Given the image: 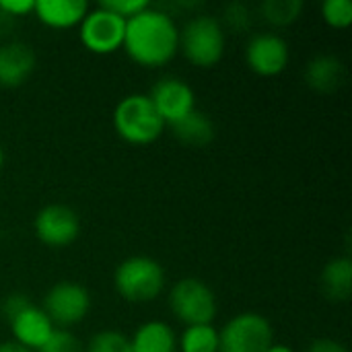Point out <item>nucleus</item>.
Wrapping results in <instances>:
<instances>
[{
    "label": "nucleus",
    "mask_w": 352,
    "mask_h": 352,
    "mask_svg": "<svg viewBox=\"0 0 352 352\" xmlns=\"http://www.w3.org/2000/svg\"><path fill=\"white\" fill-rule=\"evenodd\" d=\"M122 47L138 66H165L179 52V29L169 12L148 4L126 21Z\"/></svg>",
    "instance_id": "nucleus-1"
},
{
    "label": "nucleus",
    "mask_w": 352,
    "mask_h": 352,
    "mask_svg": "<svg viewBox=\"0 0 352 352\" xmlns=\"http://www.w3.org/2000/svg\"><path fill=\"white\" fill-rule=\"evenodd\" d=\"M113 128L122 140L144 146L159 140L167 126L157 113L148 95L132 93L120 99V103L116 105Z\"/></svg>",
    "instance_id": "nucleus-2"
},
{
    "label": "nucleus",
    "mask_w": 352,
    "mask_h": 352,
    "mask_svg": "<svg viewBox=\"0 0 352 352\" xmlns=\"http://www.w3.org/2000/svg\"><path fill=\"white\" fill-rule=\"evenodd\" d=\"M113 287L124 301L148 303L165 289V270L151 256H130L113 272Z\"/></svg>",
    "instance_id": "nucleus-3"
},
{
    "label": "nucleus",
    "mask_w": 352,
    "mask_h": 352,
    "mask_svg": "<svg viewBox=\"0 0 352 352\" xmlns=\"http://www.w3.org/2000/svg\"><path fill=\"white\" fill-rule=\"evenodd\" d=\"M179 50L200 68H212L225 54V29L217 16H192L179 31Z\"/></svg>",
    "instance_id": "nucleus-4"
},
{
    "label": "nucleus",
    "mask_w": 352,
    "mask_h": 352,
    "mask_svg": "<svg viewBox=\"0 0 352 352\" xmlns=\"http://www.w3.org/2000/svg\"><path fill=\"white\" fill-rule=\"evenodd\" d=\"M171 314L186 326L212 324L219 311L214 291L200 278H182L169 293Z\"/></svg>",
    "instance_id": "nucleus-5"
},
{
    "label": "nucleus",
    "mask_w": 352,
    "mask_h": 352,
    "mask_svg": "<svg viewBox=\"0 0 352 352\" xmlns=\"http://www.w3.org/2000/svg\"><path fill=\"white\" fill-rule=\"evenodd\" d=\"M272 344V324L254 311L237 314L219 332V352H266Z\"/></svg>",
    "instance_id": "nucleus-6"
},
{
    "label": "nucleus",
    "mask_w": 352,
    "mask_h": 352,
    "mask_svg": "<svg viewBox=\"0 0 352 352\" xmlns=\"http://www.w3.org/2000/svg\"><path fill=\"white\" fill-rule=\"evenodd\" d=\"M41 309L56 328L66 330L87 318L91 309V295L78 283H58L45 293Z\"/></svg>",
    "instance_id": "nucleus-7"
},
{
    "label": "nucleus",
    "mask_w": 352,
    "mask_h": 352,
    "mask_svg": "<svg viewBox=\"0 0 352 352\" xmlns=\"http://www.w3.org/2000/svg\"><path fill=\"white\" fill-rule=\"evenodd\" d=\"M126 19L97 6L85 14L78 25L80 43L93 54H113L124 45Z\"/></svg>",
    "instance_id": "nucleus-8"
},
{
    "label": "nucleus",
    "mask_w": 352,
    "mask_h": 352,
    "mask_svg": "<svg viewBox=\"0 0 352 352\" xmlns=\"http://www.w3.org/2000/svg\"><path fill=\"white\" fill-rule=\"evenodd\" d=\"M37 239L47 248H66L76 241L80 233L78 214L66 204H47L33 219Z\"/></svg>",
    "instance_id": "nucleus-9"
},
{
    "label": "nucleus",
    "mask_w": 352,
    "mask_h": 352,
    "mask_svg": "<svg viewBox=\"0 0 352 352\" xmlns=\"http://www.w3.org/2000/svg\"><path fill=\"white\" fill-rule=\"evenodd\" d=\"M148 99L153 101L157 113L165 122V126H173L179 120H184L188 113L196 109V95L194 89L177 78V76H163L155 82V87L148 93Z\"/></svg>",
    "instance_id": "nucleus-10"
},
{
    "label": "nucleus",
    "mask_w": 352,
    "mask_h": 352,
    "mask_svg": "<svg viewBox=\"0 0 352 352\" xmlns=\"http://www.w3.org/2000/svg\"><path fill=\"white\" fill-rule=\"evenodd\" d=\"M289 58V43L276 33H260L252 37L245 47V62L250 70L260 76L280 74L287 68Z\"/></svg>",
    "instance_id": "nucleus-11"
},
{
    "label": "nucleus",
    "mask_w": 352,
    "mask_h": 352,
    "mask_svg": "<svg viewBox=\"0 0 352 352\" xmlns=\"http://www.w3.org/2000/svg\"><path fill=\"white\" fill-rule=\"evenodd\" d=\"M37 64L35 50L25 41H6L0 45V87L16 89L27 82Z\"/></svg>",
    "instance_id": "nucleus-12"
},
{
    "label": "nucleus",
    "mask_w": 352,
    "mask_h": 352,
    "mask_svg": "<svg viewBox=\"0 0 352 352\" xmlns=\"http://www.w3.org/2000/svg\"><path fill=\"white\" fill-rule=\"evenodd\" d=\"M8 324H10L14 342H19L21 346L29 351H39L45 344V340L52 336V332L56 330V326L45 316V311L33 303Z\"/></svg>",
    "instance_id": "nucleus-13"
},
{
    "label": "nucleus",
    "mask_w": 352,
    "mask_h": 352,
    "mask_svg": "<svg viewBox=\"0 0 352 352\" xmlns=\"http://www.w3.org/2000/svg\"><path fill=\"white\" fill-rule=\"evenodd\" d=\"M89 4L85 0H35L33 14L52 29H70L80 25Z\"/></svg>",
    "instance_id": "nucleus-14"
},
{
    "label": "nucleus",
    "mask_w": 352,
    "mask_h": 352,
    "mask_svg": "<svg viewBox=\"0 0 352 352\" xmlns=\"http://www.w3.org/2000/svg\"><path fill=\"white\" fill-rule=\"evenodd\" d=\"M346 80V68L340 58L322 54L309 60L305 68V82L318 93H334Z\"/></svg>",
    "instance_id": "nucleus-15"
},
{
    "label": "nucleus",
    "mask_w": 352,
    "mask_h": 352,
    "mask_svg": "<svg viewBox=\"0 0 352 352\" xmlns=\"http://www.w3.org/2000/svg\"><path fill=\"white\" fill-rule=\"evenodd\" d=\"M130 344L134 352H177V336L167 322L151 320L136 328Z\"/></svg>",
    "instance_id": "nucleus-16"
},
{
    "label": "nucleus",
    "mask_w": 352,
    "mask_h": 352,
    "mask_svg": "<svg viewBox=\"0 0 352 352\" xmlns=\"http://www.w3.org/2000/svg\"><path fill=\"white\" fill-rule=\"evenodd\" d=\"M322 293L332 301H349L352 293V260L349 256L332 258L322 270Z\"/></svg>",
    "instance_id": "nucleus-17"
},
{
    "label": "nucleus",
    "mask_w": 352,
    "mask_h": 352,
    "mask_svg": "<svg viewBox=\"0 0 352 352\" xmlns=\"http://www.w3.org/2000/svg\"><path fill=\"white\" fill-rule=\"evenodd\" d=\"M171 130L177 140H182L184 144H190V146H206L214 138L212 120L198 109H194L184 120L173 124Z\"/></svg>",
    "instance_id": "nucleus-18"
},
{
    "label": "nucleus",
    "mask_w": 352,
    "mask_h": 352,
    "mask_svg": "<svg viewBox=\"0 0 352 352\" xmlns=\"http://www.w3.org/2000/svg\"><path fill=\"white\" fill-rule=\"evenodd\" d=\"M179 352H219V330L212 324L190 326L177 340Z\"/></svg>",
    "instance_id": "nucleus-19"
},
{
    "label": "nucleus",
    "mask_w": 352,
    "mask_h": 352,
    "mask_svg": "<svg viewBox=\"0 0 352 352\" xmlns=\"http://www.w3.org/2000/svg\"><path fill=\"white\" fill-rule=\"evenodd\" d=\"M303 12V0H264L260 6V14L266 23L274 27L293 25Z\"/></svg>",
    "instance_id": "nucleus-20"
},
{
    "label": "nucleus",
    "mask_w": 352,
    "mask_h": 352,
    "mask_svg": "<svg viewBox=\"0 0 352 352\" xmlns=\"http://www.w3.org/2000/svg\"><path fill=\"white\" fill-rule=\"evenodd\" d=\"M85 352H134L130 338L124 336L118 330H103L97 332L89 344L85 346Z\"/></svg>",
    "instance_id": "nucleus-21"
},
{
    "label": "nucleus",
    "mask_w": 352,
    "mask_h": 352,
    "mask_svg": "<svg viewBox=\"0 0 352 352\" xmlns=\"http://www.w3.org/2000/svg\"><path fill=\"white\" fill-rule=\"evenodd\" d=\"M322 16L332 29H346L352 23L351 0H326L322 4Z\"/></svg>",
    "instance_id": "nucleus-22"
},
{
    "label": "nucleus",
    "mask_w": 352,
    "mask_h": 352,
    "mask_svg": "<svg viewBox=\"0 0 352 352\" xmlns=\"http://www.w3.org/2000/svg\"><path fill=\"white\" fill-rule=\"evenodd\" d=\"M37 352H85V344L70 330L56 328Z\"/></svg>",
    "instance_id": "nucleus-23"
},
{
    "label": "nucleus",
    "mask_w": 352,
    "mask_h": 352,
    "mask_svg": "<svg viewBox=\"0 0 352 352\" xmlns=\"http://www.w3.org/2000/svg\"><path fill=\"white\" fill-rule=\"evenodd\" d=\"M223 29L229 27L231 31H248L252 25V12L243 2H231L223 10Z\"/></svg>",
    "instance_id": "nucleus-24"
},
{
    "label": "nucleus",
    "mask_w": 352,
    "mask_h": 352,
    "mask_svg": "<svg viewBox=\"0 0 352 352\" xmlns=\"http://www.w3.org/2000/svg\"><path fill=\"white\" fill-rule=\"evenodd\" d=\"M99 6L128 21L130 16L142 12L148 6V2L146 0H101Z\"/></svg>",
    "instance_id": "nucleus-25"
},
{
    "label": "nucleus",
    "mask_w": 352,
    "mask_h": 352,
    "mask_svg": "<svg viewBox=\"0 0 352 352\" xmlns=\"http://www.w3.org/2000/svg\"><path fill=\"white\" fill-rule=\"evenodd\" d=\"M29 305H31V301H29L27 295H23V293H12V295H8V297L2 301V316H4L8 322H12V320H14L21 311H25Z\"/></svg>",
    "instance_id": "nucleus-26"
},
{
    "label": "nucleus",
    "mask_w": 352,
    "mask_h": 352,
    "mask_svg": "<svg viewBox=\"0 0 352 352\" xmlns=\"http://www.w3.org/2000/svg\"><path fill=\"white\" fill-rule=\"evenodd\" d=\"M33 8H35V0H0V10H4L12 19L25 16L33 12Z\"/></svg>",
    "instance_id": "nucleus-27"
},
{
    "label": "nucleus",
    "mask_w": 352,
    "mask_h": 352,
    "mask_svg": "<svg viewBox=\"0 0 352 352\" xmlns=\"http://www.w3.org/2000/svg\"><path fill=\"white\" fill-rule=\"evenodd\" d=\"M307 352H349V349L334 338H318L309 344Z\"/></svg>",
    "instance_id": "nucleus-28"
},
{
    "label": "nucleus",
    "mask_w": 352,
    "mask_h": 352,
    "mask_svg": "<svg viewBox=\"0 0 352 352\" xmlns=\"http://www.w3.org/2000/svg\"><path fill=\"white\" fill-rule=\"evenodd\" d=\"M0 352H33L25 346H21L19 342L14 340H6V342H0Z\"/></svg>",
    "instance_id": "nucleus-29"
},
{
    "label": "nucleus",
    "mask_w": 352,
    "mask_h": 352,
    "mask_svg": "<svg viewBox=\"0 0 352 352\" xmlns=\"http://www.w3.org/2000/svg\"><path fill=\"white\" fill-rule=\"evenodd\" d=\"M12 23H14V19H12V16H8L4 10H0V35H2V33H6V31L12 27Z\"/></svg>",
    "instance_id": "nucleus-30"
},
{
    "label": "nucleus",
    "mask_w": 352,
    "mask_h": 352,
    "mask_svg": "<svg viewBox=\"0 0 352 352\" xmlns=\"http://www.w3.org/2000/svg\"><path fill=\"white\" fill-rule=\"evenodd\" d=\"M266 352H295L291 346H287V344H272L270 349Z\"/></svg>",
    "instance_id": "nucleus-31"
},
{
    "label": "nucleus",
    "mask_w": 352,
    "mask_h": 352,
    "mask_svg": "<svg viewBox=\"0 0 352 352\" xmlns=\"http://www.w3.org/2000/svg\"><path fill=\"white\" fill-rule=\"evenodd\" d=\"M2 165H4V148L0 146V169H2Z\"/></svg>",
    "instance_id": "nucleus-32"
}]
</instances>
